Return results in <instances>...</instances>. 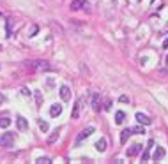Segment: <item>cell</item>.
Listing matches in <instances>:
<instances>
[{
  "label": "cell",
  "mask_w": 168,
  "mask_h": 164,
  "mask_svg": "<svg viewBox=\"0 0 168 164\" xmlns=\"http://www.w3.org/2000/svg\"><path fill=\"white\" fill-rule=\"evenodd\" d=\"M131 134H133V131H131V127H128V129H124V131L120 132V143L124 145V143L128 141V138H129Z\"/></svg>",
  "instance_id": "obj_10"
},
{
  "label": "cell",
  "mask_w": 168,
  "mask_h": 164,
  "mask_svg": "<svg viewBox=\"0 0 168 164\" xmlns=\"http://www.w3.org/2000/svg\"><path fill=\"white\" fill-rule=\"evenodd\" d=\"M16 127H18L19 131H27V129H28L27 118H25V117H18V118H16Z\"/></svg>",
  "instance_id": "obj_5"
},
{
  "label": "cell",
  "mask_w": 168,
  "mask_h": 164,
  "mask_svg": "<svg viewBox=\"0 0 168 164\" xmlns=\"http://www.w3.org/2000/svg\"><path fill=\"white\" fill-rule=\"evenodd\" d=\"M163 48H168V39L165 41V42H163Z\"/></svg>",
  "instance_id": "obj_26"
},
{
  "label": "cell",
  "mask_w": 168,
  "mask_h": 164,
  "mask_svg": "<svg viewBox=\"0 0 168 164\" xmlns=\"http://www.w3.org/2000/svg\"><path fill=\"white\" fill-rule=\"evenodd\" d=\"M58 134H60V132H58V129H55V131L51 132V136L48 138V143H50V145H51V143H55V141L58 140Z\"/></svg>",
  "instance_id": "obj_17"
},
{
  "label": "cell",
  "mask_w": 168,
  "mask_h": 164,
  "mask_svg": "<svg viewBox=\"0 0 168 164\" xmlns=\"http://www.w3.org/2000/svg\"><path fill=\"white\" fill-rule=\"evenodd\" d=\"M37 30H39V28H37V25H32V28H30V37H34V35L37 34Z\"/></svg>",
  "instance_id": "obj_23"
},
{
  "label": "cell",
  "mask_w": 168,
  "mask_h": 164,
  "mask_svg": "<svg viewBox=\"0 0 168 164\" xmlns=\"http://www.w3.org/2000/svg\"><path fill=\"white\" fill-rule=\"evenodd\" d=\"M120 102H129V97H128V95H122V97H120Z\"/></svg>",
  "instance_id": "obj_25"
},
{
  "label": "cell",
  "mask_w": 168,
  "mask_h": 164,
  "mask_svg": "<svg viewBox=\"0 0 168 164\" xmlns=\"http://www.w3.org/2000/svg\"><path fill=\"white\" fill-rule=\"evenodd\" d=\"M60 113H62V106H60V104H53V106L50 108V115H51V117H58Z\"/></svg>",
  "instance_id": "obj_11"
},
{
  "label": "cell",
  "mask_w": 168,
  "mask_h": 164,
  "mask_svg": "<svg viewBox=\"0 0 168 164\" xmlns=\"http://www.w3.org/2000/svg\"><path fill=\"white\" fill-rule=\"evenodd\" d=\"M92 108H94V111L101 110V106H99V94L97 92H92Z\"/></svg>",
  "instance_id": "obj_8"
},
{
  "label": "cell",
  "mask_w": 168,
  "mask_h": 164,
  "mask_svg": "<svg viewBox=\"0 0 168 164\" xmlns=\"http://www.w3.org/2000/svg\"><path fill=\"white\" fill-rule=\"evenodd\" d=\"M9 125H11V120H9L7 117H4V118L0 117V129H7Z\"/></svg>",
  "instance_id": "obj_18"
},
{
  "label": "cell",
  "mask_w": 168,
  "mask_h": 164,
  "mask_svg": "<svg viewBox=\"0 0 168 164\" xmlns=\"http://www.w3.org/2000/svg\"><path fill=\"white\" fill-rule=\"evenodd\" d=\"M71 115H73V118H78V117H80V101L74 102V106H73V113H71Z\"/></svg>",
  "instance_id": "obj_15"
},
{
  "label": "cell",
  "mask_w": 168,
  "mask_h": 164,
  "mask_svg": "<svg viewBox=\"0 0 168 164\" xmlns=\"http://www.w3.org/2000/svg\"><path fill=\"white\" fill-rule=\"evenodd\" d=\"M94 131H96V129H94L92 125H90V127H87V129H83V131H81V132H80V134L76 136V145H80V143H81L83 140H87V138H89V136H90V134H92Z\"/></svg>",
  "instance_id": "obj_1"
},
{
  "label": "cell",
  "mask_w": 168,
  "mask_h": 164,
  "mask_svg": "<svg viewBox=\"0 0 168 164\" xmlns=\"http://www.w3.org/2000/svg\"><path fill=\"white\" fill-rule=\"evenodd\" d=\"M124 118H126V113H124V111H117V113H115V124H122Z\"/></svg>",
  "instance_id": "obj_16"
},
{
  "label": "cell",
  "mask_w": 168,
  "mask_h": 164,
  "mask_svg": "<svg viewBox=\"0 0 168 164\" xmlns=\"http://www.w3.org/2000/svg\"><path fill=\"white\" fill-rule=\"evenodd\" d=\"M136 122H140L142 125H151L152 124V120L147 115H143V113H136Z\"/></svg>",
  "instance_id": "obj_7"
},
{
  "label": "cell",
  "mask_w": 168,
  "mask_h": 164,
  "mask_svg": "<svg viewBox=\"0 0 168 164\" xmlns=\"http://www.w3.org/2000/svg\"><path fill=\"white\" fill-rule=\"evenodd\" d=\"M131 131L136 132V134H145V129H143L142 125H138V127H131Z\"/></svg>",
  "instance_id": "obj_20"
},
{
  "label": "cell",
  "mask_w": 168,
  "mask_h": 164,
  "mask_svg": "<svg viewBox=\"0 0 168 164\" xmlns=\"http://www.w3.org/2000/svg\"><path fill=\"white\" fill-rule=\"evenodd\" d=\"M35 163L37 164H51V159H50V157H39Z\"/></svg>",
  "instance_id": "obj_19"
},
{
  "label": "cell",
  "mask_w": 168,
  "mask_h": 164,
  "mask_svg": "<svg viewBox=\"0 0 168 164\" xmlns=\"http://www.w3.org/2000/svg\"><path fill=\"white\" fill-rule=\"evenodd\" d=\"M37 124H39V129H41L43 132H48V131H50V124H48V122H44V120H41V118H39V120H37Z\"/></svg>",
  "instance_id": "obj_14"
},
{
  "label": "cell",
  "mask_w": 168,
  "mask_h": 164,
  "mask_svg": "<svg viewBox=\"0 0 168 164\" xmlns=\"http://www.w3.org/2000/svg\"><path fill=\"white\" fill-rule=\"evenodd\" d=\"M12 141H14V134H12V132H4V134L0 136V145H2V147H11Z\"/></svg>",
  "instance_id": "obj_2"
},
{
  "label": "cell",
  "mask_w": 168,
  "mask_h": 164,
  "mask_svg": "<svg viewBox=\"0 0 168 164\" xmlns=\"http://www.w3.org/2000/svg\"><path fill=\"white\" fill-rule=\"evenodd\" d=\"M165 154H167L165 148H163V147H158L156 152H154V155H152V159H154V161H161V159L165 157Z\"/></svg>",
  "instance_id": "obj_9"
},
{
  "label": "cell",
  "mask_w": 168,
  "mask_h": 164,
  "mask_svg": "<svg viewBox=\"0 0 168 164\" xmlns=\"http://www.w3.org/2000/svg\"><path fill=\"white\" fill-rule=\"evenodd\" d=\"M85 5V0H73L71 2V9L73 11H78V9H81Z\"/></svg>",
  "instance_id": "obj_13"
},
{
  "label": "cell",
  "mask_w": 168,
  "mask_h": 164,
  "mask_svg": "<svg viewBox=\"0 0 168 164\" xmlns=\"http://www.w3.org/2000/svg\"><path fill=\"white\" fill-rule=\"evenodd\" d=\"M28 67L30 69H35V71H50L51 69L46 62H28Z\"/></svg>",
  "instance_id": "obj_3"
},
{
  "label": "cell",
  "mask_w": 168,
  "mask_h": 164,
  "mask_svg": "<svg viewBox=\"0 0 168 164\" xmlns=\"http://www.w3.org/2000/svg\"><path fill=\"white\" fill-rule=\"evenodd\" d=\"M2 102H4V97H2V95H0V104H2Z\"/></svg>",
  "instance_id": "obj_27"
},
{
  "label": "cell",
  "mask_w": 168,
  "mask_h": 164,
  "mask_svg": "<svg viewBox=\"0 0 168 164\" xmlns=\"http://www.w3.org/2000/svg\"><path fill=\"white\" fill-rule=\"evenodd\" d=\"M149 159H151V155H149V150L145 148V150H143V154H142V161L145 163V161H149Z\"/></svg>",
  "instance_id": "obj_22"
},
{
  "label": "cell",
  "mask_w": 168,
  "mask_h": 164,
  "mask_svg": "<svg viewBox=\"0 0 168 164\" xmlns=\"http://www.w3.org/2000/svg\"><path fill=\"white\" fill-rule=\"evenodd\" d=\"M35 102H37V106L43 104V94L41 92H35Z\"/></svg>",
  "instance_id": "obj_21"
},
{
  "label": "cell",
  "mask_w": 168,
  "mask_h": 164,
  "mask_svg": "<svg viewBox=\"0 0 168 164\" xmlns=\"http://www.w3.org/2000/svg\"><path fill=\"white\" fill-rule=\"evenodd\" d=\"M60 97H62V101H69L71 99V90H69L67 85H62L60 87Z\"/></svg>",
  "instance_id": "obj_6"
},
{
  "label": "cell",
  "mask_w": 168,
  "mask_h": 164,
  "mask_svg": "<svg viewBox=\"0 0 168 164\" xmlns=\"http://www.w3.org/2000/svg\"><path fill=\"white\" fill-rule=\"evenodd\" d=\"M142 150H143V147L136 143V145H131V147L128 148V152H126V154H128L129 157H135V155H138V154H140Z\"/></svg>",
  "instance_id": "obj_4"
},
{
  "label": "cell",
  "mask_w": 168,
  "mask_h": 164,
  "mask_svg": "<svg viewBox=\"0 0 168 164\" xmlns=\"http://www.w3.org/2000/svg\"><path fill=\"white\" fill-rule=\"evenodd\" d=\"M167 62H168V57H167Z\"/></svg>",
  "instance_id": "obj_28"
},
{
  "label": "cell",
  "mask_w": 168,
  "mask_h": 164,
  "mask_svg": "<svg viewBox=\"0 0 168 164\" xmlns=\"http://www.w3.org/2000/svg\"><path fill=\"white\" fill-rule=\"evenodd\" d=\"M21 94H23V95H30V92H28V88H25V87L21 88Z\"/></svg>",
  "instance_id": "obj_24"
},
{
  "label": "cell",
  "mask_w": 168,
  "mask_h": 164,
  "mask_svg": "<svg viewBox=\"0 0 168 164\" xmlns=\"http://www.w3.org/2000/svg\"><path fill=\"white\" fill-rule=\"evenodd\" d=\"M96 150H97V152H105V150H106V140H105V138H101V140L96 143Z\"/></svg>",
  "instance_id": "obj_12"
}]
</instances>
